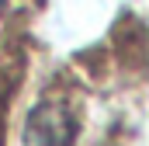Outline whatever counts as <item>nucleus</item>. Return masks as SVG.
I'll use <instances>...</instances> for the list:
<instances>
[{
  "label": "nucleus",
  "instance_id": "nucleus-1",
  "mask_svg": "<svg viewBox=\"0 0 149 146\" xmlns=\"http://www.w3.org/2000/svg\"><path fill=\"white\" fill-rule=\"evenodd\" d=\"M73 129H70V111L63 105H38L31 108L24 132H21V146H70Z\"/></svg>",
  "mask_w": 149,
  "mask_h": 146
},
{
  "label": "nucleus",
  "instance_id": "nucleus-2",
  "mask_svg": "<svg viewBox=\"0 0 149 146\" xmlns=\"http://www.w3.org/2000/svg\"><path fill=\"white\" fill-rule=\"evenodd\" d=\"M0 4H3V0H0Z\"/></svg>",
  "mask_w": 149,
  "mask_h": 146
}]
</instances>
